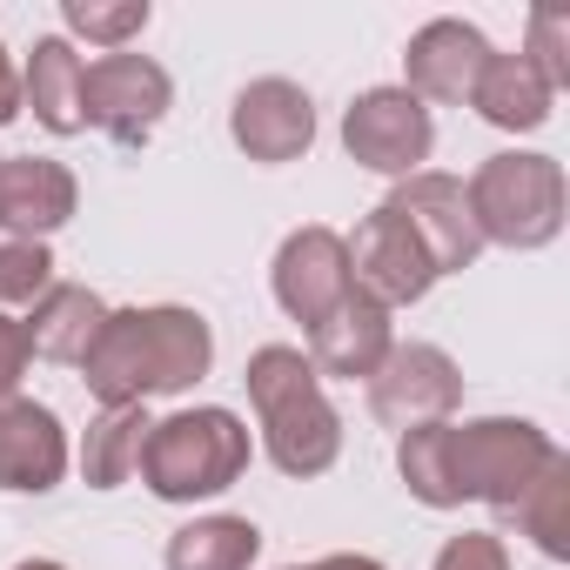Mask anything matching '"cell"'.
<instances>
[{
  "label": "cell",
  "mask_w": 570,
  "mask_h": 570,
  "mask_svg": "<svg viewBox=\"0 0 570 570\" xmlns=\"http://www.w3.org/2000/svg\"><path fill=\"white\" fill-rule=\"evenodd\" d=\"M523 61L550 81V88H563L570 81V21L563 14H530V48H523Z\"/></svg>",
  "instance_id": "cell-25"
},
{
  "label": "cell",
  "mask_w": 570,
  "mask_h": 570,
  "mask_svg": "<svg viewBox=\"0 0 570 570\" xmlns=\"http://www.w3.org/2000/svg\"><path fill=\"white\" fill-rule=\"evenodd\" d=\"M463 195L476 235L497 248H543L563 228V168L550 155H490Z\"/></svg>",
  "instance_id": "cell-5"
},
{
  "label": "cell",
  "mask_w": 570,
  "mask_h": 570,
  "mask_svg": "<svg viewBox=\"0 0 570 570\" xmlns=\"http://www.w3.org/2000/svg\"><path fill=\"white\" fill-rule=\"evenodd\" d=\"M248 470V423L235 410H175L141 443V483L161 503L222 497Z\"/></svg>",
  "instance_id": "cell-4"
},
{
  "label": "cell",
  "mask_w": 570,
  "mask_h": 570,
  "mask_svg": "<svg viewBox=\"0 0 570 570\" xmlns=\"http://www.w3.org/2000/svg\"><path fill=\"white\" fill-rule=\"evenodd\" d=\"M550 101H557V88L523 61V48H517V55H490L483 75H476V95H470V108H476L490 128H503V135L543 128V121H550Z\"/></svg>",
  "instance_id": "cell-19"
},
{
  "label": "cell",
  "mask_w": 570,
  "mask_h": 570,
  "mask_svg": "<svg viewBox=\"0 0 570 570\" xmlns=\"http://www.w3.org/2000/svg\"><path fill=\"white\" fill-rule=\"evenodd\" d=\"M28 336H21V323L14 316H0V403L8 396H21V376H28Z\"/></svg>",
  "instance_id": "cell-27"
},
{
  "label": "cell",
  "mask_w": 570,
  "mask_h": 570,
  "mask_svg": "<svg viewBox=\"0 0 570 570\" xmlns=\"http://www.w3.org/2000/svg\"><path fill=\"white\" fill-rule=\"evenodd\" d=\"M228 135H235V148L248 155V161H296V155H309V141H316V101L296 88V81H282V75H262V81H248L242 95H235V108H228Z\"/></svg>",
  "instance_id": "cell-11"
},
{
  "label": "cell",
  "mask_w": 570,
  "mask_h": 570,
  "mask_svg": "<svg viewBox=\"0 0 570 570\" xmlns=\"http://www.w3.org/2000/svg\"><path fill=\"white\" fill-rule=\"evenodd\" d=\"M296 570H390V563H376V557H350V550H336V557H316V563H296Z\"/></svg>",
  "instance_id": "cell-29"
},
{
  "label": "cell",
  "mask_w": 570,
  "mask_h": 570,
  "mask_svg": "<svg viewBox=\"0 0 570 570\" xmlns=\"http://www.w3.org/2000/svg\"><path fill=\"white\" fill-rule=\"evenodd\" d=\"M81 188L48 155H0V228L8 242H48L75 215Z\"/></svg>",
  "instance_id": "cell-15"
},
{
  "label": "cell",
  "mask_w": 570,
  "mask_h": 570,
  "mask_svg": "<svg viewBox=\"0 0 570 570\" xmlns=\"http://www.w3.org/2000/svg\"><path fill=\"white\" fill-rule=\"evenodd\" d=\"M343 148H350V161L410 181V175H423V161L436 148V121L410 88H370L343 115Z\"/></svg>",
  "instance_id": "cell-7"
},
{
  "label": "cell",
  "mask_w": 570,
  "mask_h": 570,
  "mask_svg": "<svg viewBox=\"0 0 570 570\" xmlns=\"http://www.w3.org/2000/svg\"><path fill=\"white\" fill-rule=\"evenodd\" d=\"M510 523H517L543 557H557V563L570 557V456H563V450H557L550 470L510 503Z\"/></svg>",
  "instance_id": "cell-22"
},
{
  "label": "cell",
  "mask_w": 570,
  "mask_h": 570,
  "mask_svg": "<svg viewBox=\"0 0 570 570\" xmlns=\"http://www.w3.org/2000/svg\"><path fill=\"white\" fill-rule=\"evenodd\" d=\"M390 309L383 303H370L363 289H350L316 330H309V363H316V376H343V383H370L376 376V363L390 356Z\"/></svg>",
  "instance_id": "cell-16"
},
{
  "label": "cell",
  "mask_w": 570,
  "mask_h": 570,
  "mask_svg": "<svg viewBox=\"0 0 570 570\" xmlns=\"http://www.w3.org/2000/svg\"><path fill=\"white\" fill-rule=\"evenodd\" d=\"M208 363H215V330L181 303H155V309H108L95 350L81 356V376L101 403H148L195 390Z\"/></svg>",
  "instance_id": "cell-2"
},
{
  "label": "cell",
  "mask_w": 570,
  "mask_h": 570,
  "mask_svg": "<svg viewBox=\"0 0 570 570\" xmlns=\"http://www.w3.org/2000/svg\"><path fill=\"white\" fill-rule=\"evenodd\" d=\"M262 557V530L248 517H195L168 537V570H248Z\"/></svg>",
  "instance_id": "cell-21"
},
{
  "label": "cell",
  "mask_w": 570,
  "mask_h": 570,
  "mask_svg": "<svg viewBox=\"0 0 570 570\" xmlns=\"http://www.w3.org/2000/svg\"><path fill=\"white\" fill-rule=\"evenodd\" d=\"M557 443L523 423V416H476V423H423L403 430L396 470L416 503L456 510V503H490L510 517V503L550 470Z\"/></svg>",
  "instance_id": "cell-1"
},
{
  "label": "cell",
  "mask_w": 570,
  "mask_h": 570,
  "mask_svg": "<svg viewBox=\"0 0 570 570\" xmlns=\"http://www.w3.org/2000/svg\"><path fill=\"white\" fill-rule=\"evenodd\" d=\"M55 289V255L48 242H0V303H41Z\"/></svg>",
  "instance_id": "cell-24"
},
{
  "label": "cell",
  "mask_w": 570,
  "mask_h": 570,
  "mask_svg": "<svg viewBox=\"0 0 570 570\" xmlns=\"http://www.w3.org/2000/svg\"><path fill=\"white\" fill-rule=\"evenodd\" d=\"M248 383V403H255V423H262V443H268V463L282 476H323L336 456H343V416L336 403L323 396V376L303 350L289 343H262L242 370Z\"/></svg>",
  "instance_id": "cell-3"
},
{
  "label": "cell",
  "mask_w": 570,
  "mask_h": 570,
  "mask_svg": "<svg viewBox=\"0 0 570 570\" xmlns=\"http://www.w3.org/2000/svg\"><path fill=\"white\" fill-rule=\"evenodd\" d=\"M463 403V370L436 350V343H390V356L370 376V410L390 430H423V423H450V410Z\"/></svg>",
  "instance_id": "cell-8"
},
{
  "label": "cell",
  "mask_w": 570,
  "mask_h": 570,
  "mask_svg": "<svg viewBox=\"0 0 570 570\" xmlns=\"http://www.w3.org/2000/svg\"><path fill=\"white\" fill-rule=\"evenodd\" d=\"M68 476V430L48 403L8 396L0 403V490L41 497Z\"/></svg>",
  "instance_id": "cell-14"
},
{
  "label": "cell",
  "mask_w": 570,
  "mask_h": 570,
  "mask_svg": "<svg viewBox=\"0 0 570 570\" xmlns=\"http://www.w3.org/2000/svg\"><path fill=\"white\" fill-rule=\"evenodd\" d=\"M383 208H396V222L423 242V255H430L436 275H456V268H470V262L483 255V235H476V222H470V195H463L456 175L423 168V175L396 181V195H390Z\"/></svg>",
  "instance_id": "cell-10"
},
{
  "label": "cell",
  "mask_w": 570,
  "mask_h": 570,
  "mask_svg": "<svg viewBox=\"0 0 570 570\" xmlns=\"http://www.w3.org/2000/svg\"><path fill=\"white\" fill-rule=\"evenodd\" d=\"M21 115V68H14V55L0 48V128H8Z\"/></svg>",
  "instance_id": "cell-28"
},
{
  "label": "cell",
  "mask_w": 570,
  "mask_h": 570,
  "mask_svg": "<svg viewBox=\"0 0 570 570\" xmlns=\"http://www.w3.org/2000/svg\"><path fill=\"white\" fill-rule=\"evenodd\" d=\"M148 410L141 403H101V416L81 436V476L88 490H121L141 470V443H148Z\"/></svg>",
  "instance_id": "cell-20"
},
{
  "label": "cell",
  "mask_w": 570,
  "mask_h": 570,
  "mask_svg": "<svg viewBox=\"0 0 570 570\" xmlns=\"http://www.w3.org/2000/svg\"><path fill=\"white\" fill-rule=\"evenodd\" d=\"M356 289L350 282V248H343V235L336 228H296L289 242L275 248V303L289 309L303 330H316L343 296Z\"/></svg>",
  "instance_id": "cell-12"
},
{
  "label": "cell",
  "mask_w": 570,
  "mask_h": 570,
  "mask_svg": "<svg viewBox=\"0 0 570 570\" xmlns=\"http://www.w3.org/2000/svg\"><path fill=\"white\" fill-rule=\"evenodd\" d=\"M497 48L470 28V21H430V28H416L410 35V48H403V88L430 108V101H443V108H456V101H470L476 95V75H483V61H490Z\"/></svg>",
  "instance_id": "cell-13"
},
{
  "label": "cell",
  "mask_w": 570,
  "mask_h": 570,
  "mask_svg": "<svg viewBox=\"0 0 570 570\" xmlns=\"http://www.w3.org/2000/svg\"><path fill=\"white\" fill-rule=\"evenodd\" d=\"M168 101H175V81L148 55L121 48V55H101V61L81 68V115H88V128H101L121 148H141L161 128Z\"/></svg>",
  "instance_id": "cell-6"
},
{
  "label": "cell",
  "mask_w": 570,
  "mask_h": 570,
  "mask_svg": "<svg viewBox=\"0 0 570 570\" xmlns=\"http://www.w3.org/2000/svg\"><path fill=\"white\" fill-rule=\"evenodd\" d=\"M14 570H68V563H55V557H28V563H14Z\"/></svg>",
  "instance_id": "cell-30"
},
{
  "label": "cell",
  "mask_w": 570,
  "mask_h": 570,
  "mask_svg": "<svg viewBox=\"0 0 570 570\" xmlns=\"http://www.w3.org/2000/svg\"><path fill=\"white\" fill-rule=\"evenodd\" d=\"M61 21H68V35L121 55L148 28V0H61Z\"/></svg>",
  "instance_id": "cell-23"
},
{
  "label": "cell",
  "mask_w": 570,
  "mask_h": 570,
  "mask_svg": "<svg viewBox=\"0 0 570 570\" xmlns=\"http://www.w3.org/2000/svg\"><path fill=\"white\" fill-rule=\"evenodd\" d=\"M343 248H350V282L370 303H383V309H410V303H423L436 289V268H430L423 242L396 222V208L363 215V228Z\"/></svg>",
  "instance_id": "cell-9"
},
{
  "label": "cell",
  "mask_w": 570,
  "mask_h": 570,
  "mask_svg": "<svg viewBox=\"0 0 570 570\" xmlns=\"http://www.w3.org/2000/svg\"><path fill=\"white\" fill-rule=\"evenodd\" d=\"M436 570H510V550L497 530H463L436 550Z\"/></svg>",
  "instance_id": "cell-26"
},
{
  "label": "cell",
  "mask_w": 570,
  "mask_h": 570,
  "mask_svg": "<svg viewBox=\"0 0 570 570\" xmlns=\"http://www.w3.org/2000/svg\"><path fill=\"white\" fill-rule=\"evenodd\" d=\"M81 55L61 41V35H41L28 68H21V108H35V121L48 135H81L88 115H81Z\"/></svg>",
  "instance_id": "cell-18"
},
{
  "label": "cell",
  "mask_w": 570,
  "mask_h": 570,
  "mask_svg": "<svg viewBox=\"0 0 570 570\" xmlns=\"http://www.w3.org/2000/svg\"><path fill=\"white\" fill-rule=\"evenodd\" d=\"M108 323V303L95 289H81V282H55V289L28 309L21 336H28V356H48V363H81L95 350Z\"/></svg>",
  "instance_id": "cell-17"
}]
</instances>
